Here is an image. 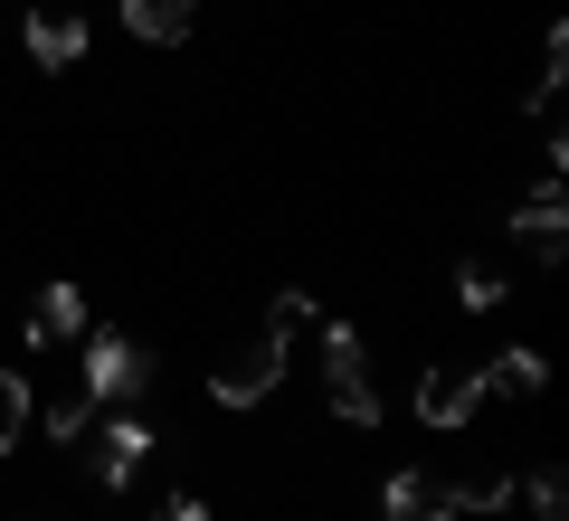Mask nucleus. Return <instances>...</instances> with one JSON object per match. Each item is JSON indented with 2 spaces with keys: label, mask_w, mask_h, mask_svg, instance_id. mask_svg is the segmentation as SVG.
Here are the masks:
<instances>
[{
  "label": "nucleus",
  "mask_w": 569,
  "mask_h": 521,
  "mask_svg": "<svg viewBox=\"0 0 569 521\" xmlns=\"http://www.w3.org/2000/svg\"><path fill=\"white\" fill-rule=\"evenodd\" d=\"M276 380H284V322H266V332H247L238 351L209 370V399H219V408H257Z\"/></svg>",
  "instance_id": "1"
},
{
  "label": "nucleus",
  "mask_w": 569,
  "mask_h": 521,
  "mask_svg": "<svg viewBox=\"0 0 569 521\" xmlns=\"http://www.w3.org/2000/svg\"><path fill=\"white\" fill-rule=\"evenodd\" d=\"M323 389H332V418H351V427H380L370 351H361V332H351V322H332V332H323Z\"/></svg>",
  "instance_id": "2"
},
{
  "label": "nucleus",
  "mask_w": 569,
  "mask_h": 521,
  "mask_svg": "<svg viewBox=\"0 0 569 521\" xmlns=\"http://www.w3.org/2000/svg\"><path fill=\"white\" fill-rule=\"evenodd\" d=\"M142 380H152V351H142V341H123V332H96V341H86V399H96V408H114V399H133V389Z\"/></svg>",
  "instance_id": "3"
},
{
  "label": "nucleus",
  "mask_w": 569,
  "mask_h": 521,
  "mask_svg": "<svg viewBox=\"0 0 569 521\" xmlns=\"http://www.w3.org/2000/svg\"><path fill=\"white\" fill-rule=\"evenodd\" d=\"M512 247H522V257H541V265H560V257H569V209H560V181H541L522 209H512Z\"/></svg>",
  "instance_id": "4"
},
{
  "label": "nucleus",
  "mask_w": 569,
  "mask_h": 521,
  "mask_svg": "<svg viewBox=\"0 0 569 521\" xmlns=\"http://www.w3.org/2000/svg\"><path fill=\"white\" fill-rule=\"evenodd\" d=\"M29 58H39L48 77L86 58V20H77V10H67V0H39V10H29Z\"/></svg>",
  "instance_id": "5"
},
{
  "label": "nucleus",
  "mask_w": 569,
  "mask_h": 521,
  "mask_svg": "<svg viewBox=\"0 0 569 521\" xmlns=\"http://www.w3.org/2000/svg\"><path fill=\"white\" fill-rule=\"evenodd\" d=\"M142 464H152V427H142V418H114V427L96 437V483H104V493H123Z\"/></svg>",
  "instance_id": "6"
},
{
  "label": "nucleus",
  "mask_w": 569,
  "mask_h": 521,
  "mask_svg": "<svg viewBox=\"0 0 569 521\" xmlns=\"http://www.w3.org/2000/svg\"><path fill=\"white\" fill-rule=\"evenodd\" d=\"M475 408H485V380H475V370H427L418 380V418L427 427H466Z\"/></svg>",
  "instance_id": "7"
},
{
  "label": "nucleus",
  "mask_w": 569,
  "mask_h": 521,
  "mask_svg": "<svg viewBox=\"0 0 569 521\" xmlns=\"http://www.w3.org/2000/svg\"><path fill=\"white\" fill-rule=\"evenodd\" d=\"M380 521H456V493H447V474H389V493H380Z\"/></svg>",
  "instance_id": "8"
},
{
  "label": "nucleus",
  "mask_w": 569,
  "mask_h": 521,
  "mask_svg": "<svg viewBox=\"0 0 569 521\" xmlns=\"http://www.w3.org/2000/svg\"><path fill=\"white\" fill-rule=\"evenodd\" d=\"M190 20H200V0H123V29L152 39V48H181Z\"/></svg>",
  "instance_id": "9"
},
{
  "label": "nucleus",
  "mask_w": 569,
  "mask_h": 521,
  "mask_svg": "<svg viewBox=\"0 0 569 521\" xmlns=\"http://www.w3.org/2000/svg\"><path fill=\"white\" fill-rule=\"evenodd\" d=\"M77 332H86V294L77 284H48L39 313H29V341H77Z\"/></svg>",
  "instance_id": "10"
},
{
  "label": "nucleus",
  "mask_w": 569,
  "mask_h": 521,
  "mask_svg": "<svg viewBox=\"0 0 569 521\" xmlns=\"http://www.w3.org/2000/svg\"><path fill=\"white\" fill-rule=\"evenodd\" d=\"M475 380H485L493 399H531V389H541L550 370H541V351H493V361L475 370Z\"/></svg>",
  "instance_id": "11"
},
{
  "label": "nucleus",
  "mask_w": 569,
  "mask_h": 521,
  "mask_svg": "<svg viewBox=\"0 0 569 521\" xmlns=\"http://www.w3.org/2000/svg\"><path fill=\"white\" fill-rule=\"evenodd\" d=\"M20 437H29V380H20V370H0V455H10Z\"/></svg>",
  "instance_id": "12"
},
{
  "label": "nucleus",
  "mask_w": 569,
  "mask_h": 521,
  "mask_svg": "<svg viewBox=\"0 0 569 521\" xmlns=\"http://www.w3.org/2000/svg\"><path fill=\"white\" fill-rule=\"evenodd\" d=\"M456 303H466V313H493V303H503V275H493V265H456Z\"/></svg>",
  "instance_id": "13"
},
{
  "label": "nucleus",
  "mask_w": 569,
  "mask_h": 521,
  "mask_svg": "<svg viewBox=\"0 0 569 521\" xmlns=\"http://www.w3.org/2000/svg\"><path fill=\"white\" fill-rule=\"evenodd\" d=\"M86 427H96V399H86V389H67V399L48 408V437H58V445H77Z\"/></svg>",
  "instance_id": "14"
},
{
  "label": "nucleus",
  "mask_w": 569,
  "mask_h": 521,
  "mask_svg": "<svg viewBox=\"0 0 569 521\" xmlns=\"http://www.w3.org/2000/svg\"><path fill=\"white\" fill-rule=\"evenodd\" d=\"M522 502H531V521H569V483H560V474H531Z\"/></svg>",
  "instance_id": "15"
},
{
  "label": "nucleus",
  "mask_w": 569,
  "mask_h": 521,
  "mask_svg": "<svg viewBox=\"0 0 569 521\" xmlns=\"http://www.w3.org/2000/svg\"><path fill=\"white\" fill-rule=\"evenodd\" d=\"M162 521H209V502H200V493H181V502H162Z\"/></svg>",
  "instance_id": "16"
}]
</instances>
